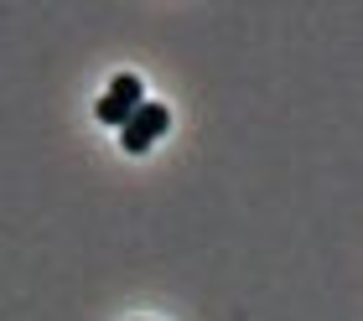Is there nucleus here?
<instances>
[{
	"label": "nucleus",
	"mask_w": 363,
	"mask_h": 321,
	"mask_svg": "<svg viewBox=\"0 0 363 321\" xmlns=\"http://www.w3.org/2000/svg\"><path fill=\"white\" fill-rule=\"evenodd\" d=\"M167 125H172L167 104H151V98H145V104H140V109L120 125V145L130 150V156H145V150H151L161 135H167Z\"/></svg>",
	"instance_id": "nucleus-1"
},
{
	"label": "nucleus",
	"mask_w": 363,
	"mask_h": 321,
	"mask_svg": "<svg viewBox=\"0 0 363 321\" xmlns=\"http://www.w3.org/2000/svg\"><path fill=\"white\" fill-rule=\"evenodd\" d=\"M140 104H145V83L135 73H120V78L109 83V94L94 104V114H99V125H125Z\"/></svg>",
	"instance_id": "nucleus-2"
}]
</instances>
